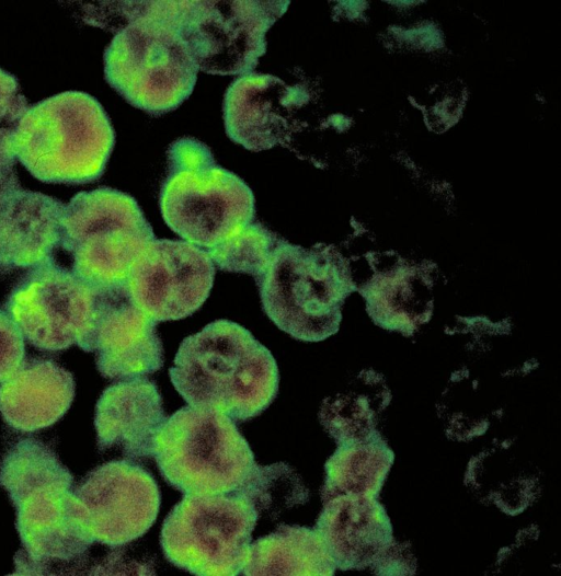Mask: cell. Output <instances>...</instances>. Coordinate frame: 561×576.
<instances>
[{
  "mask_svg": "<svg viewBox=\"0 0 561 576\" xmlns=\"http://www.w3.org/2000/svg\"><path fill=\"white\" fill-rule=\"evenodd\" d=\"M169 376L188 405L238 422L264 412L276 398L279 382L272 353L229 320H216L185 337Z\"/></svg>",
  "mask_w": 561,
  "mask_h": 576,
  "instance_id": "cell-1",
  "label": "cell"
},
{
  "mask_svg": "<svg viewBox=\"0 0 561 576\" xmlns=\"http://www.w3.org/2000/svg\"><path fill=\"white\" fill-rule=\"evenodd\" d=\"M114 142L99 101L66 91L28 106L13 138V153L41 182L83 184L103 174Z\"/></svg>",
  "mask_w": 561,
  "mask_h": 576,
  "instance_id": "cell-2",
  "label": "cell"
},
{
  "mask_svg": "<svg viewBox=\"0 0 561 576\" xmlns=\"http://www.w3.org/2000/svg\"><path fill=\"white\" fill-rule=\"evenodd\" d=\"M128 8V23L104 53L107 83L130 105L160 116L176 110L192 94L198 68L174 24L167 1Z\"/></svg>",
  "mask_w": 561,
  "mask_h": 576,
  "instance_id": "cell-3",
  "label": "cell"
},
{
  "mask_svg": "<svg viewBox=\"0 0 561 576\" xmlns=\"http://www.w3.org/2000/svg\"><path fill=\"white\" fill-rule=\"evenodd\" d=\"M159 204L168 227L208 251L253 222L255 201L238 175L216 163L202 141L184 137L167 151Z\"/></svg>",
  "mask_w": 561,
  "mask_h": 576,
  "instance_id": "cell-4",
  "label": "cell"
},
{
  "mask_svg": "<svg viewBox=\"0 0 561 576\" xmlns=\"http://www.w3.org/2000/svg\"><path fill=\"white\" fill-rule=\"evenodd\" d=\"M254 279L265 314L283 332L302 342H320L337 332L351 284L330 247L306 249L279 238Z\"/></svg>",
  "mask_w": 561,
  "mask_h": 576,
  "instance_id": "cell-5",
  "label": "cell"
},
{
  "mask_svg": "<svg viewBox=\"0 0 561 576\" xmlns=\"http://www.w3.org/2000/svg\"><path fill=\"white\" fill-rule=\"evenodd\" d=\"M152 457L164 481L183 495L234 492L255 464L250 445L229 416L188 404L165 418Z\"/></svg>",
  "mask_w": 561,
  "mask_h": 576,
  "instance_id": "cell-6",
  "label": "cell"
},
{
  "mask_svg": "<svg viewBox=\"0 0 561 576\" xmlns=\"http://www.w3.org/2000/svg\"><path fill=\"white\" fill-rule=\"evenodd\" d=\"M156 239L136 199L110 187L80 192L65 205L60 246L72 270L95 287H114Z\"/></svg>",
  "mask_w": 561,
  "mask_h": 576,
  "instance_id": "cell-7",
  "label": "cell"
},
{
  "mask_svg": "<svg viewBox=\"0 0 561 576\" xmlns=\"http://www.w3.org/2000/svg\"><path fill=\"white\" fill-rule=\"evenodd\" d=\"M259 515L237 493L187 494L162 523L168 562L197 576H236L249 555Z\"/></svg>",
  "mask_w": 561,
  "mask_h": 576,
  "instance_id": "cell-8",
  "label": "cell"
},
{
  "mask_svg": "<svg viewBox=\"0 0 561 576\" xmlns=\"http://www.w3.org/2000/svg\"><path fill=\"white\" fill-rule=\"evenodd\" d=\"M289 1H167L170 20L198 70L252 72L266 51V33Z\"/></svg>",
  "mask_w": 561,
  "mask_h": 576,
  "instance_id": "cell-9",
  "label": "cell"
},
{
  "mask_svg": "<svg viewBox=\"0 0 561 576\" xmlns=\"http://www.w3.org/2000/svg\"><path fill=\"white\" fill-rule=\"evenodd\" d=\"M27 270L4 304L23 337L44 352L81 348L93 329L100 287L54 260Z\"/></svg>",
  "mask_w": 561,
  "mask_h": 576,
  "instance_id": "cell-10",
  "label": "cell"
},
{
  "mask_svg": "<svg viewBox=\"0 0 561 576\" xmlns=\"http://www.w3.org/2000/svg\"><path fill=\"white\" fill-rule=\"evenodd\" d=\"M216 266L208 253L183 240L154 239L133 265L126 289L156 322L192 315L208 298Z\"/></svg>",
  "mask_w": 561,
  "mask_h": 576,
  "instance_id": "cell-11",
  "label": "cell"
},
{
  "mask_svg": "<svg viewBox=\"0 0 561 576\" xmlns=\"http://www.w3.org/2000/svg\"><path fill=\"white\" fill-rule=\"evenodd\" d=\"M94 542L117 548L142 537L160 509L159 486L145 468L122 459L91 470L75 487Z\"/></svg>",
  "mask_w": 561,
  "mask_h": 576,
  "instance_id": "cell-12",
  "label": "cell"
},
{
  "mask_svg": "<svg viewBox=\"0 0 561 576\" xmlns=\"http://www.w3.org/2000/svg\"><path fill=\"white\" fill-rule=\"evenodd\" d=\"M23 550L15 556L19 575L46 574L51 563L80 560L92 545L85 512L72 486L48 484L12 502Z\"/></svg>",
  "mask_w": 561,
  "mask_h": 576,
  "instance_id": "cell-13",
  "label": "cell"
},
{
  "mask_svg": "<svg viewBox=\"0 0 561 576\" xmlns=\"http://www.w3.org/2000/svg\"><path fill=\"white\" fill-rule=\"evenodd\" d=\"M156 326L157 322L133 303L126 283L100 287L93 329L81 349L95 354L96 368L104 378L144 377L163 366Z\"/></svg>",
  "mask_w": 561,
  "mask_h": 576,
  "instance_id": "cell-14",
  "label": "cell"
},
{
  "mask_svg": "<svg viewBox=\"0 0 561 576\" xmlns=\"http://www.w3.org/2000/svg\"><path fill=\"white\" fill-rule=\"evenodd\" d=\"M310 93L273 74L249 72L228 87L222 104L227 136L250 151L285 146L294 133L295 116Z\"/></svg>",
  "mask_w": 561,
  "mask_h": 576,
  "instance_id": "cell-15",
  "label": "cell"
},
{
  "mask_svg": "<svg viewBox=\"0 0 561 576\" xmlns=\"http://www.w3.org/2000/svg\"><path fill=\"white\" fill-rule=\"evenodd\" d=\"M65 204L21 187L16 176L0 186V275L54 260Z\"/></svg>",
  "mask_w": 561,
  "mask_h": 576,
  "instance_id": "cell-16",
  "label": "cell"
},
{
  "mask_svg": "<svg viewBox=\"0 0 561 576\" xmlns=\"http://www.w3.org/2000/svg\"><path fill=\"white\" fill-rule=\"evenodd\" d=\"M165 418L156 382L146 377L119 380L102 392L95 406L98 448L116 450L130 461L147 459Z\"/></svg>",
  "mask_w": 561,
  "mask_h": 576,
  "instance_id": "cell-17",
  "label": "cell"
},
{
  "mask_svg": "<svg viewBox=\"0 0 561 576\" xmlns=\"http://www.w3.org/2000/svg\"><path fill=\"white\" fill-rule=\"evenodd\" d=\"M313 529L342 571L371 567L394 542L390 518L373 496L339 495L323 502Z\"/></svg>",
  "mask_w": 561,
  "mask_h": 576,
  "instance_id": "cell-18",
  "label": "cell"
},
{
  "mask_svg": "<svg viewBox=\"0 0 561 576\" xmlns=\"http://www.w3.org/2000/svg\"><path fill=\"white\" fill-rule=\"evenodd\" d=\"M75 380L50 359H24L0 384V414L13 429L33 433L51 426L69 410Z\"/></svg>",
  "mask_w": 561,
  "mask_h": 576,
  "instance_id": "cell-19",
  "label": "cell"
},
{
  "mask_svg": "<svg viewBox=\"0 0 561 576\" xmlns=\"http://www.w3.org/2000/svg\"><path fill=\"white\" fill-rule=\"evenodd\" d=\"M336 566L314 529L280 523L273 532L251 542L245 576L334 575Z\"/></svg>",
  "mask_w": 561,
  "mask_h": 576,
  "instance_id": "cell-20",
  "label": "cell"
},
{
  "mask_svg": "<svg viewBox=\"0 0 561 576\" xmlns=\"http://www.w3.org/2000/svg\"><path fill=\"white\" fill-rule=\"evenodd\" d=\"M393 462L394 452L382 437L337 446L324 464L322 502L339 495L377 497Z\"/></svg>",
  "mask_w": 561,
  "mask_h": 576,
  "instance_id": "cell-21",
  "label": "cell"
},
{
  "mask_svg": "<svg viewBox=\"0 0 561 576\" xmlns=\"http://www.w3.org/2000/svg\"><path fill=\"white\" fill-rule=\"evenodd\" d=\"M368 300L370 315L378 325L407 335L425 323L431 313L426 286L412 269L399 268L378 279Z\"/></svg>",
  "mask_w": 561,
  "mask_h": 576,
  "instance_id": "cell-22",
  "label": "cell"
},
{
  "mask_svg": "<svg viewBox=\"0 0 561 576\" xmlns=\"http://www.w3.org/2000/svg\"><path fill=\"white\" fill-rule=\"evenodd\" d=\"M48 484L73 485L72 474L49 446L34 438H24L3 454L0 485L8 492L11 502Z\"/></svg>",
  "mask_w": 561,
  "mask_h": 576,
  "instance_id": "cell-23",
  "label": "cell"
},
{
  "mask_svg": "<svg viewBox=\"0 0 561 576\" xmlns=\"http://www.w3.org/2000/svg\"><path fill=\"white\" fill-rule=\"evenodd\" d=\"M388 403L376 402L371 393L347 391L325 399L319 419L337 446L371 441L382 437L377 424Z\"/></svg>",
  "mask_w": 561,
  "mask_h": 576,
  "instance_id": "cell-24",
  "label": "cell"
},
{
  "mask_svg": "<svg viewBox=\"0 0 561 576\" xmlns=\"http://www.w3.org/2000/svg\"><path fill=\"white\" fill-rule=\"evenodd\" d=\"M260 516L277 518L283 511L309 499V491L297 472L285 462L254 464L243 484L234 491Z\"/></svg>",
  "mask_w": 561,
  "mask_h": 576,
  "instance_id": "cell-25",
  "label": "cell"
},
{
  "mask_svg": "<svg viewBox=\"0 0 561 576\" xmlns=\"http://www.w3.org/2000/svg\"><path fill=\"white\" fill-rule=\"evenodd\" d=\"M278 240L261 223L251 222L206 252L219 269L255 278L265 267Z\"/></svg>",
  "mask_w": 561,
  "mask_h": 576,
  "instance_id": "cell-26",
  "label": "cell"
},
{
  "mask_svg": "<svg viewBox=\"0 0 561 576\" xmlns=\"http://www.w3.org/2000/svg\"><path fill=\"white\" fill-rule=\"evenodd\" d=\"M27 108L16 78L0 68V171H13V138Z\"/></svg>",
  "mask_w": 561,
  "mask_h": 576,
  "instance_id": "cell-27",
  "label": "cell"
},
{
  "mask_svg": "<svg viewBox=\"0 0 561 576\" xmlns=\"http://www.w3.org/2000/svg\"><path fill=\"white\" fill-rule=\"evenodd\" d=\"M24 337L7 313L0 309V382L11 376L24 360Z\"/></svg>",
  "mask_w": 561,
  "mask_h": 576,
  "instance_id": "cell-28",
  "label": "cell"
},
{
  "mask_svg": "<svg viewBox=\"0 0 561 576\" xmlns=\"http://www.w3.org/2000/svg\"><path fill=\"white\" fill-rule=\"evenodd\" d=\"M377 575H413L415 574V560L410 550L396 541L382 554V556L371 566Z\"/></svg>",
  "mask_w": 561,
  "mask_h": 576,
  "instance_id": "cell-29",
  "label": "cell"
}]
</instances>
